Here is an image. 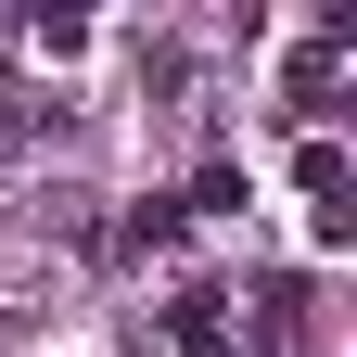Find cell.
I'll use <instances>...</instances> for the list:
<instances>
[{
	"label": "cell",
	"instance_id": "1",
	"mask_svg": "<svg viewBox=\"0 0 357 357\" xmlns=\"http://www.w3.org/2000/svg\"><path fill=\"white\" fill-rule=\"evenodd\" d=\"M166 344H178V357H230V294H204V281H192V294L166 306Z\"/></svg>",
	"mask_w": 357,
	"mask_h": 357
},
{
	"label": "cell",
	"instance_id": "2",
	"mask_svg": "<svg viewBox=\"0 0 357 357\" xmlns=\"http://www.w3.org/2000/svg\"><path fill=\"white\" fill-rule=\"evenodd\" d=\"M178 243H192V217H178L166 192H153V204H128V217H115V255H178Z\"/></svg>",
	"mask_w": 357,
	"mask_h": 357
},
{
	"label": "cell",
	"instance_id": "3",
	"mask_svg": "<svg viewBox=\"0 0 357 357\" xmlns=\"http://www.w3.org/2000/svg\"><path fill=\"white\" fill-rule=\"evenodd\" d=\"M294 178H306V192L332 204V192H344V141H306V153H294Z\"/></svg>",
	"mask_w": 357,
	"mask_h": 357
},
{
	"label": "cell",
	"instance_id": "4",
	"mask_svg": "<svg viewBox=\"0 0 357 357\" xmlns=\"http://www.w3.org/2000/svg\"><path fill=\"white\" fill-rule=\"evenodd\" d=\"M13 153H26V115H13V102H0V166H13Z\"/></svg>",
	"mask_w": 357,
	"mask_h": 357
},
{
	"label": "cell",
	"instance_id": "5",
	"mask_svg": "<svg viewBox=\"0 0 357 357\" xmlns=\"http://www.w3.org/2000/svg\"><path fill=\"white\" fill-rule=\"evenodd\" d=\"M0 357H26V319H13V306H0Z\"/></svg>",
	"mask_w": 357,
	"mask_h": 357
}]
</instances>
